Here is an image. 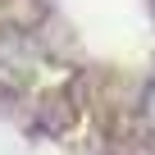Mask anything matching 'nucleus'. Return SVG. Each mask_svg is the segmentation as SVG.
Returning a JSON list of instances; mask_svg holds the SVG:
<instances>
[{
	"mask_svg": "<svg viewBox=\"0 0 155 155\" xmlns=\"http://www.w3.org/2000/svg\"><path fill=\"white\" fill-rule=\"evenodd\" d=\"M146 123L155 132V78H150V87H146Z\"/></svg>",
	"mask_w": 155,
	"mask_h": 155,
	"instance_id": "1",
	"label": "nucleus"
}]
</instances>
